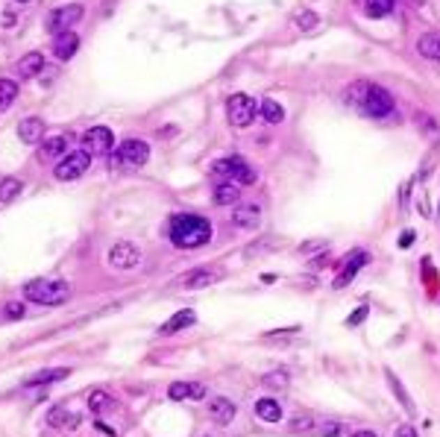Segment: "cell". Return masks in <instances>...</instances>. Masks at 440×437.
<instances>
[{"label":"cell","mask_w":440,"mask_h":437,"mask_svg":"<svg viewBox=\"0 0 440 437\" xmlns=\"http://www.w3.org/2000/svg\"><path fill=\"white\" fill-rule=\"evenodd\" d=\"M296 26L300 30H311V26H317V12H303V15H296Z\"/></svg>","instance_id":"obj_35"},{"label":"cell","mask_w":440,"mask_h":437,"mask_svg":"<svg viewBox=\"0 0 440 437\" xmlns=\"http://www.w3.org/2000/svg\"><path fill=\"white\" fill-rule=\"evenodd\" d=\"M311 429H317V422L311 417H294L291 420V431H311Z\"/></svg>","instance_id":"obj_34"},{"label":"cell","mask_w":440,"mask_h":437,"mask_svg":"<svg viewBox=\"0 0 440 437\" xmlns=\"http://www.w3.org/2000/svg\"><path fill=\"white\" fill-rule=\"evenodd\" d=\"M317 431H320L323 437H340V431H344V426H340V422H320V426H317Z\"/></svg>","instance_id":"obj_36"},{"label":"cell","mask_w":440,"mask_h":437,"mask_svg":"<svg viewBox=\"0 0 440 437\" xmlns=\"http://www.w3.org/2000/svg\"><path fill=\"white\" fill-rule=\"evenodd\" d=\"M352 437H379V434H376V431H370V429H361V431L352 434Z\"/></svg>","instance_id":"obj_41"},{"label":"cell","mask_w":440,"mask_h":437,"mask_svg":"<svg viewBox=\"0 0 440 437\" xmlns=\"http://www.w3.org/2000/svg\"><path fill=\"white\" fill-rule=\"evenodd\" d=\"M167 397L176 399V402H182V399H203L206 397V385H200V382H174L167 388Z\"/></svg>","instance_id":"obj_14"},{"label":"cell","mask_w":440,"mask_h":437,"mask_svg":"<svg viewBox=\"0 0 440 437\" xmlns=\"http://www.w3.org/2000/svg\"><path fill=\"white\" fill-rule=\"evenodd\" d=\"M437 215H440V208H437Z\"/></svg>","instance_id":"obj_43"},{"label":"cell","mask_w":440,"mask_h":437,"mask_svg":"<svg viewBox=\"0 0 440 437\" xmlns=\"http://www.w3.org/2000/svg\"><path fill=\"white\" fill-rule=\"evenodd\" d=\"M24 191V182L15 179V176H3L0 179V203H9Z\"/></svg>","instance_id":"obj_27"},{"label":"cell","mask_w":440,"mask_h":437,"mask_svg":"<svg viewBox=\"0 0 440 437\" xmlns=\"http://www.w3.org/2000/svg\"><path fill=\"white\" fill-rule=\"evenodd\" d=\"M41 132H45V121L41 118H26L18 123V138L24 141V144H36V141H41Z\"/></svg>","instance_id":"obj_21"},{"label":"cell","mask_w":440,"mask_h":437,"mask_svg":"<svg viewBox=\"0 0 440 437\" xmlns=\"http://www.w3.org/2000/svg\"><path fill=\"white\" fill-rule=\"evenodd\" d=\"M238 197H241V191L235 182H220L211 200H215V206H232V203H238Z\"/></svg>","instance_id":"obj_24"},{"label":"cell","mask_w":440,"mask_h":437,"mask_svg":"<svg viewBox=\"0 0 440 437\" xmlns=\"http://www.w3.org/2000/svg\"><path fill=\"white\" fill-rule=\"evenodd\" d=\"M364 317H367V308H358V312H356V314H352V317H349V326H358V323H361Z\"/></svg>","instance_id":"obj_38"},{"label":"cell","mask_w":440,"mask_h":437,"mask_svg":"<svg viewBox=\"0 0 440 437\" xmlns=\"http://www.w3.org/2000/svg\"><path fill=\"white\" fill-rule=\"evenodd\" d=\"M18 100V82L15 79H0V112H6Z\"/></svg>","instance_id":"obj_28"},{"label":"cell","mask_w":440,"mask_h":437,"mask_svg":"<svg viewBox=\"0 0 440 437\" xmlns=\"http://www.w3.org/2000/svg\"><path fill=\"white\" fill-rule=\"evenodd\" d=\"M26 314V308H24V302H18V300H9L6 305H3V317L6 320H21Z\"/></svg>","instance_id":"obj_33"},{"label":"cell","mask_w":440,"mask_h":437,"mask_svg":"<svg viewBox=\"0 0 440 437\" xmlns=\"http://www.w3.org/2000/svg\"><path fill=\"white\" fill-rule=\"evenodd\" d=\"M347 100H352V106H358L364 115L370 118H388L393 112V97L390 91H385L381 86H370V82H358L347 91Z\"/></svg>","instance_id":"obj_2"},{"label":"cell","mask_w":440,"mask_h":437,"mask_svg":"<svg viewBox=\"0 0 440 437\" xmlns=\"http://www.w3.org/2000/svg\"><path fill=\"white\" fill-rule=\"evenodd\" d=\"M232 220L238 223L241 229H255V227H259V220H261V208H259V206H252V203L238 206Z\"/></svg>","instance_id":"obj_19"},{"label":"cell","mask_w":440,"mask_h":437,"mask_svg":"<svg viewBox=\"0 0 440 437\" xmlns=\"http://www.w3.org/2000/svg\"><path fill=\"white\" fill-rule=\"evenodd\" d=\"M223 270L220 267H197V270H191V273H185L182 276L176 285L182 288V291H203V288H208V285H218V282H223Z\"/></svg>","instance_id":"obj_10"},{"label":"cell","mask_w":440,"mask_h":437,"mask_svg":"<svg viewBox=\"0 0 440 437\" xmlns=\"http://www.w3.org/2000/svg\"><path fill=\"white\" fill-rule=\"evenodd\" d=\"M417 47H420V53L425 56V59L440 62V33H425Z\"/></svg>","instance_id":"obj_25"},{"label":"cell","mask_w":440,"mask_h":437,"mask_svg":"<svg viewBox=\"0 0 440 437\" xmlns=\"http://www.w3.org/2000/svg\"><path fill=\"white\" fill-rule=\"evenodd\" d=\"M255 417L264 422H279L282 420V405L276 399H259L255 402Z\"/></svg>","instance_id":"obj_23"},{"label":"cell","mask_w":440,"mask_h":437,"mask_svg":"<svg viewBox=\"0 0 440 437\" xmlns=\"http://www.w3.org/2000/svg\"><path fill=\"white\" fill-rule=\"evenodd\" d=\"M70 147V135H53V138H47L45 144H41V150H38V156L41 159H56V156H68V150Z\"/></svg>","instance_id":"obj_20"},{"label":"cell","mask_w":440,"mask_h":437,"mask_svg":"<svg viewBox=\"0 0 440 437\" xmlns=\"http://www.w3.org/2000/svg\"><path fill=\"white\" fill-rule=\"evenodd\" d=\"M109 264L115 267V270H135L141 264V250L130 241H118L109 250Z\"/></svg>","instance_id":"obj_12"},{"label":"cell","mask_w":440,"mask_h":437,"mask_svg":"<svg viewBox=\"0 0 440 437\" xmlns=\"http://www.w3.org/2000/svg\"><path fill=\"white\" fill-rule=\"evenodd\" d=\"M41 70H45V56H41L38 50L26 53V56H21V59H18V77L21 79H30V77L41 74Z\"/></svg>","instance_id":"obj_18"},{"label":"cell","mask_w":440,"mask_h":437,"mask_svg":"<svg viewBox=\"0 0 440 437\" xmlns=\"http://www.w3.org/2000/svg\"><path fill=\"white\" fill-rule=\"evenodd\" d=\"M390 9H393V0H364V12L370 18H385L390 15Z\"/></svg>","instance_id":"obj_30"},{"label":"cell","mask_w":440,"mask_h":437,"mask_svg":"<svg viewBox=\"0 0 440 437\" xmlns=\"http://www.w3.org/2000/svg\"><path fill=\"white\" fill-rule=\"evenodd\" d=\"M18 3H30V0H18Z\"/></svg>","instance_id":"obj_42"},{"label":"cell","mask_w":440,"mask_h":437,"mask_svg":"<svg viewBox=\"0 0 440 437\" xmlns=\"http://www.w3.org/2000/svg\"><path fill=\"white\" fill-rule=\"evenodd\" d=\"M70 376L68 367H50V370H38L33 373L30 378H26V388H41V385H53V382H65V378Z\"/></svg>","instance_id":"obj_17"},{"label":"cell","mask_w":440,"mask_h":437,"mask_svg":"<svg viewBox=\"0 0 440 437\" xmlns=\"http://www.w3.org/2000/svg\"><path fill=\"white\" fill-rule=\"evenodd\" d=\"M47 426H53V429H62V431H74V429L79 426V414L68 411L65 405H59V408H50V411H47Z\"/></svg>","instance_id":"obj_13"},{"label":"cell","mask_w":440,"mask_h":437,"mask_svg":"<svg viewBox=\"0 0 440 437\" xmlns=\"http://www.w3.org/2000/svg\"><path fill=\"white\" fill-rule=\"evenodd\" d=\"M82 150L91 156H109L115 150V135L109 126H89V132H82Z\"/></svg>","instance_id":"obj_9"},{"label":"cell","mask_w":440,"mask_h":437,"mask_svg":"<svg viewBox=\"0 0 440 437\" xmlns=\"http://www.w3.org/2000/svg\"><path fill=\"white\" fill-rule=\"evenodd\" d=\"M259 106H261V115L267 123H282V118H285V109H282L273 97H267V100H261Z\"/></svg>","instance_id":"obj_29"},{"label":"cell","mask_w":440,"mask_h":437,"mask_svg":"<svg viewBox=\"0 0 440 437\" xmlns=\"http://www.w3.org/2000/svg\"><path fill=\"white\" fill-rule=\"evenodd\" d=\"M367 264H370V252H364V250H352L349 256L344 259V264H340V273L335 276V288H337V291H344V288L349 285V282L358 276L361 267H367Z\"/></svg>","instance_id":"obj_11"},{"label":"cell","mask_w":440,"mask_h":437,"mask_svg":"<svg viewBox=\"0 0 440 437\" xmlns=\"http://www.w3.org/2000/svg\"><path fill=\"white\" fill-rule=\"evenodd\" d=\"M68 282L62 279H33L24 285V297L38 305H62L68 300Z\"/></svg>","instance_id":"obj_3"},{"label":"cell","mask_w":440,"mask_h":437,"mask_svg":"<svg viewBox=\"0 0 440 437\" xmlns=\"http://www.w3.org/2000/svg\"><path fill=\"white\" fill-rule=\"evenodd\" d=\"M167 235L179 250H200L211 241V223L200 215H174Z\"/></svg>","instance_id":"obj_1"},{"label":"cell","mask_w":440,"mask_h":437,"mask_svg":"<svg viewBox=\"0 0 440 437\" xmlns=\"http://www.w3.org/2000/svg\"><path fill=\"white\" fill-rule=\"evenodd\" d=\"M97 429H100V431H103L106 437H115V434H118L115 429H109V426H106V422H97Z\"/></svg>","instance_id":"obj_40"},{"label":"cell","mask_w":440,"mask_h":437,"mask_svg":"<svg viewBox=\"0 0 440 437\" xmlns=\"http://www.w3.org/2000/svg\"><path fill=\"white\" fill-rule=\"evenodd\" d=\"M211 174L220 176V179H226V182H235V185H252V182H255L252 167H250L244 159H238V156L215 162V164H211Z\"/></svg>","instance_id":"obj_6"},{"label":"cell","mask_w":440,"mask_h":437,"mask_svg":"<svg viewBox=\"0 0 440 437\" xmlns=\"http://www.w3.org/2000/svg\"><path fill=\"white\" fill-rule=\"evenodd\" d=\"M411 241H414V232L408 229V232H402V238H400V247H402V250H408V247H411Z\"/></svg>","instance_id":"obj_39"},{"label":"cell","mask_w":440,"mask_h":437,"mask_svg":"<svg viewBox=\"0 0 440 437\" xmlns=\"http://www.w3.org/2000/svg\"><path fill=\"white\" fill-rule=\"evenodd\" d=\"M385 376H388V385H390V390H393V397L402 402V408H405V411H408V414H417V408H414V402H411V397L405 393V388H402V382H400V378H396L390 370H388Z\"/></svg>","instance_id":"obj_26"},{"label":"cell","mask_w":440,"mask_h":437,"mask_svg":"<svg viewBox=\"0 0 440 437\" xmlns=\"http://www.w3.org/2000/svg\"><path fill=\"white\" fill-rule=\"evenodd\" d=\"M396 437H417V429L414 426H400L396 429Z\"/></svg>","instance_id":"obj_37"},{"label":"cell","mask_w":440,"mask_h":437,"mask_svg":"<svg viewBox=\"0 0 440 437\" xmlns=\"http://www.w3.org/2000/svg\"><path fill=\"white\" fill-rule=\"evenodd\" d=\"M194 323H197V314L191 312V308H182V312H176V314L162 326V335H174V332H179V329L194 326Z\"/></svg>","instance_id":"obj_22"},{"label":"cell","mask_w":440,"mask_h":437,"mask_svg":"<svg viewBox=\"0 0 440 437\" xmlns=\"http://www.w3.org/2000/svg\"><path fill=\"white\" fill-rule=\"evenodd\" d=\"M89 408L94 414H100V411H106V408H115V402H112V397L106 390H91L89 393Z\"/></svg>","instance_id":"obj_31"},{"label":"cell","mask_w":440,"mask_h":437,"mask_svg":"<svg viewBox=\"0 0 440 437\" xmlns=\"http://www.w3.org/2000/svg\"><path fill=\"white\" fill-rule=\"evenodd\" d=\"M147 159H150V147H147V141L126 138L123 144H121L115 153H112L109 164H112V167H121V171H135V167L147 164Z\"/></svg>","instance_id":"obj_4"},{"label":"cell","mask_w":440,"mask_h":437,"mask_svg":"<svg viewBox=\"0 0 440 437\" xmlns=\"http://www.w3.org/2000/svg\"><path fill=\"white\" fill-rule=\"evenodd\" d=\"M208 417L215 422H220V426H229V422L235 420V402L223 399V397H215L208 402Z\"/></svg>","instance_id":"obj_16"},{"label":"cell","mask_w":440,"mask_h":437,"mask_svg":"<svg viewBox=\"0 0 440 437\" xmlns=\"http://www.w3.org/2000/svg\"><path fill=\"white\" fill-rule=\"evenodd\" d=\"M261 385H264V388H276V390H282V388H288V373H285V370L267 373V376L261 378Z\"/></svg>","instance_id":"obj_32"},{"label":"cell","mask_w":440,"mask_h":437,"mask_svg":"<svg viewBox=\"0 0 440 437\" xmlns=\"http://www.w3.org/2000/svg\"><path fill=\"white\" fill-rule=\"evenodd\" d=\"M82 15H85V9H82V3H68V6H56V9H50V15H47V21H45V26H47V33H68L70 26H74L77 21H82Z\"/></svg>","instance_id":"obj_8"},{"label":"cell","mask_w":440,"mask_h":437,"mask_svg":"<svg viewBox=\"0 0 440 437\" xmlns=\"http://www.w3.org/2000/svg\"><path fill=\"white\" fill-rule=\"evenodd\" d=\"M89 167H91V153H85V150H70L68 156L56 164V179H62V182H74L79 179L82 174H89Z\"/></svg>","instance_id":"obj_7"},{"label":"cell","mask_w":440,"mask_h":437,"mask_svg":"<svg viewBox=\"0 0 440 437\" xmlns=\"http://www.w3.org/2000/svg\"><path fill=\"white\" fill-rule=\"evenodd\" d=\"M255 112H259V103L252 100L250 94H232L229 100H226V118L235 130H247V126L255 121Z\"/></svg>","instance_id":"obj_5"},{"label":"cell","mask_w":440,"mask_h":437,"mask_svg":"<svg viewBox=\"0 0 440 437\" xmlns=\"http://www.w3.org/2000/svg\"><path fill=\"white\" fill-rule=\"evenodd\" d=\"M79 50V38H77V33H59L56 36V41H53V53H56V59H62V62H68V59H74V53Z\"/></svg>","instance_id":"obj_15"}]
</instances>
